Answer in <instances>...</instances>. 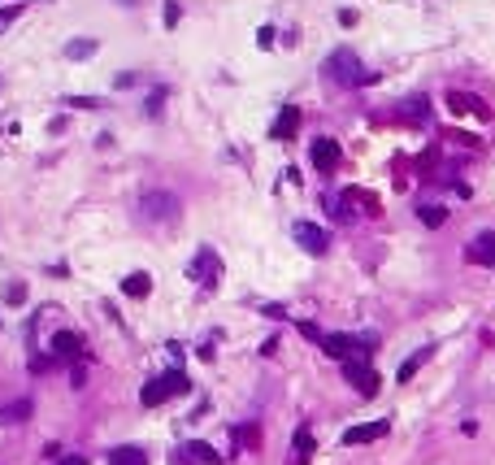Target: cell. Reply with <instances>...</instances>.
I'll list each match as a JSON object with an SVG mask.
<instances>
[{"instance_id": "obj_4", "label": "cell", "mask_w": 495, "mask_h": 465, "mask_svg": "<svg viewBox=\"0 0 495 465\" xmlns=\"http://www.w3.org/2000/svg\"><path fill=\"white\" fill-rule=\"evenodd\" d=\"M344 374H348V383L356 387L361 396H378L382 378H378V370H370V366H365V361H344Z\"/></svg>"}, {"instance_id": "obj_23", "label": "cell", "mask_w": 495, "mask_h": 465, "mask_svg": "<svg viewBox=\"0 0 495 465\" xmlns=\"http://www.w3.org/2000/svg\"><path fill=\"white\" fill-rule=\"evenodd\" d=\"M13 18H18V9H0V31H5V27H9Z\"/></svg>"}, {"instance_id": "obj_2", "label": "cell", "mask_w": 495, "mask_h": 465, "mask_svg": "<svg viewBox=\"0 0 495 465\" xmlns=\"http://www.w3.org/2000/svg\"><path fill=\"white\" fill-rule=\"evenodd\" d=\"M326 66H330V79H339L344 87H356V83H374V79H378L374 70H361V61L348 53V48H339V53H334Z\"/></svg>"}, {"instance_id": "obj_20", "label": "cell", "mask_w": 495, "mask_h": 465, "mask_svg": "<svg viewBox=\"0 0 495 465\" xmlns=\"http://www.w3.org/2000/svg\"><path fill=\"white\" fill-rule=\"evenodd\" d=\"M165 27H178V5L174 0H165Z\"/></svg>"}, {"instance_id": "obj_5", "label": "cell", "mask_w": 495, "mask_h": 465, "mask_svg": "<svg viewBox=\"0 0 495 465\" xmlns=\"http://www.w3.org/2000/svg\"><path fill=\"white\" fill-rule=\"evenodd\" d=\"M308 157H313V166H318L322 174H330L334 166H339V157H344V152H339V140H313V148H308Z\"/></svg>"}, {"instance_id": "obj_14", "label": "cell", "mask_w": 495, "mask_h": 465, "mask_svg": "<svg viewBox=\"0 0 495 465\" xmlns=\"http://www.w3.org/2000/svg\"><path fill=\"white\" fill-rule=\"evenodd\" d=\"M31 418V400H18L9 409H0V426H9V422H26Z\"/></svg>"}, {"instance_id": "obj_19", "label": "cell", "mask_w": 495, "mask_h": 465, "mask_svg": "<svg viewBox=\"0 0 495 465\" xmlns=\"http://www.w3.org/2000/svg\"><path fill=\"white\" fill-rule=\"evenodd\" d=\"M443 218H448V209H439V204H422V222L426 226H443Z\"/></svg>"}, {"instance_id": "obj_15", "label": "cell", "mask_w": 495, "mask_h": 465, "mask_svg": "<svg viewBox=\"0 0 495 465\" xmlns=\"http://www.w3.org/2000/svg\"><path fill=\"white\" fill-rule=\"evenodd\" d=\"M308 461H313V435L296 430V465H308Z\"/></svg>"}, {"instance_id": "obj_16", "label": "cell", "mask_w": 495, "mask_h": 465, "mask_svg": "<svg viewBox=\"0 0 495 465\" xmlns=\"http://www.w3.org/2000/svg\"><path fill=\"white\" fill-rule=\"evenodd\" d=\"M482 100H474V96H465V92H456V96H448V109L452 113H469V109H478Z\"/></svg>"}, {"instance_id": "obj_18", "label": "cell", "mask_w": 495, "mask_h": 465, "mask_svg": "<svg viewBox=\"0 0 495 465\" xmlns=\"http://www.w3.org/2000/svg\"><path fill=\"white\" fill-rule=\"evenodd\" d=\"M96 53V39H70L65 44V57H92Z\"/></svg>"}, {"instance_id": "obj_17", "label": "cell", "mask_w": 495, "mask_h": 465, "mask_svg": "<svg viewBox=\"0 0 495 465\" xmlns=\"http://www.w3.org/2000/svg\"><path fill=\"white\" fill-rule=\"evenodd\" d=\"M422 361H430V348H422V352H417L413 361H404V366H400V383H408L417 370H422Z\"/></svg>"}, {"instance_id": "obj_9", "label": "cell", "mask_w": 495, "mask_h": 465, "mask_svg": "<svg viewBox=\"0 0 495 465\" xmlns=\"http://www.w3.org/2000/svg\"><path fill=\"white\" fill-rule=\"evenodd\" d=\"M296 126H300V109H296V105H282L278 122L270 126V140H292V135H296Z\"/></svg>"}, {"instance_id": "obj_22", "label": "cell", "mask_w": 495, "mask_h": 465, "mask_svg": "<svg viewBox=\"0 0 495 465\" xmlns=\"http://www.w3.org/2000/svg\"><path fill=\"white\" fill-rule=\"evenodd\" d=\"M22 296H26V287H22V283H13V287H5V300H13V304H18Z\"/></svg>"}, {"instance_id": "obj_10", "label": "cell", "mask_w": 495, "mask_h": 465, "mask_svg": "<svg viewBox=\"0 0 495 465\" xmlns=\"http://www.w3.org/2000/svg\"><path fill=\"white\" fill-rule=\"evenodd\" d=\"M78 352H83V344H78V335H74V330H57V335H52V356L74 361Z\"/></svg>"}, {"instance_id": "obj_8", "label": "cell", "mask_w": 495, "mask_h": 465, "mask_svg": "<svg viewBox=\"0 0 495 465\" xmlns=\"http://www.w3.org/2000/svg\"><path fill=\"white\" fill-rule=\"evenodd\" d=\"M469 261H478V266H495V230H482V235L469 244Z\"/></svg>"}, {"instance_id": "obj_12", "label": "cell", "mask_w": 495, "mask_h": 465, "mask_svg": "<svg viewBox=\"0 0 495 465\" xmlns=\"http://www.w3.org/2000/svg\"><path fill=\"white\" fill-rule=\"evenodd\" d=\"M109 465H148V452H139V448H113L109 452Z\"/></svg>"}, {"instance_id": "obj_13", "label": "cell", "mask_w": 495, "mask_h": 465, "mask_svg": "<svg viewBox=\"0 0 495 465\" xmlns=\"http://www.w3.org/2000/svg\"><path fill=\"white\" fill-rule=\"evenodd\" d=\"M122 292L135 296V300H144V296L152 292V278H148V274H130V278H122Z\"/></svg>"}, {"instance_id": "obj_3", "label": "cell", "mask_w": 495, "mask_h": 465, "mask_svg": "<svg viewBox=\"0 0 495 465\" xmlns=\"http://www.w3.org/2000/svg\"><path fill=\"white\" fill-rule=\"evenodd\" d=\"M322 348L339 361H365L370 356V340H352V335H322Z\"/></svg>"}, {"instance_id": "obj_7", "label": "cell", "mask_w": 495, "mask_h": 465, "mask_svg": "<svg viewBox=\"0 0 495 465\" xmlns=\"http://www.w3.org/2000/svg\"><path fill=\"white\" fill-rule=\"evenodd\" d=\"M387 430H391L387 422H365V426H348V430H344V444H348V448H356V444H370V439H382Z\"/></svg>"}, {"instance_id": "obj_24", "label": "cell", "mask_w": 495, "mask_h": 465, "mask_svg": "<svg viewBox=\"0 0 495 465\" xmlns=\"http://www.w3.org/2000/svg\"><path fill=\"white\" fill-rule=\"evenodd\" d=\"M57 465H87V457H65V461H57Z\"/></svg>"}, {"instance_id": "obj_21", "label": "cell", "mask_w": 495, "mask_h": 465, "mask_svg": "<svg viewBox=\"0 0 495 465\" xmlns=\"http://www.w3.org/2000/svg\"><path fill=\"white\" fill-rule=\"evenodd\" d=\"M256 44L270 48V44H274V27H261V31H256Z\"/></svg>"}, {"instance_id": "obj_1", "label": "cell", "mask_w": 495, "mask_h": 465, "mask_svg": "<svg viewBox=\"0 0 495 465\" xmlns=\"http://www.w3.org/2000/svg\"><path fill=\"white\" fill-rule=\"evenodd\" d=\"M187 374H182V370H165L161 378H152V383H144V392H139V400L152 409V404H165L170 396H182V392H187Z\"/></svg>"}, {"instance_id": "obj_6", "label": "cell", "mask_w": 495, "mask_h": 465, "mask_svg": "<svg viewBox=\"0 0 495 465\" xmlns=\"http://www.w3.org/2000/svg\"><path fill=\"white\" fill-rule=\"evenodd\" d=\"M296 240H300V244H304V252H313V256H322V252H326V244H330V240H326V230H322V226H313V222H296Z\"/></svg>"}, {"instance_id": "obj_11", "label": "cell", "mask_w": 495, "mask_h": 465, "mask_svg": "<svg viewBox=\"0 0 495 465\" xmlns=\"http://www.w3.org/2000/svg\"><path fill=\"white\" fill-rule=\"evenodd\" d=\"M182 461H196V465H218L222 457L208 448V444H200V439H192V444H182Z\"/></svg>"}]
</instances>
